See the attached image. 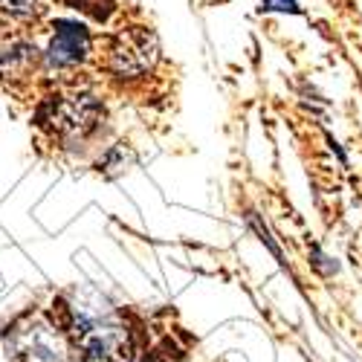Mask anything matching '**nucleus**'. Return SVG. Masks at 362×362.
I'll list each match as a JSON object with an SVG mask.
<instances>
[{
  "label": "nucleus",
  "instance_id": "f257e3e1",
  "mask_svg": "<svg viewBox=\"0 0 362 362\" xmlns=\"http://www.w3.org/2000/svg\"><path fill=\"white\" fill-rule=\"evenodd\" d=\"M154 52H157V44L148 29H128V33H122L113 44V52H110L113 70L125 73V76H136L151 67Z\"/></svg>",
  "mask_w": 362,
  "mask_h": 362
},
{
  "label": "nucleus",
  "instance_id": "f03ea898",
  "mask_svg": "<svg viewBox=\"0 0 362 362\" xmlns=\"http://www.w3.org/2000/svg\"><path fill=\"white\" fill-rule=\"evenodd\" d=\"M90 49V35L78 21H58L55 35L49 44V62L55 67H70L78 64Z\"/></svg>",
  "mask_w": 362,
  "mask_h": 362
},
{
  "label": "nucleus",
  "instance_id": "7ed1b4c3",
  "mask_svg": "<svg viewBox=\"0 0 362 362\" xmlns=\"http://www.w3.org/2000/svg\"><path fill=\"white\" fill-rule=\"evenodd\" d=\"M52 122L64 134H87L99 119V105L90 96H70L62 102H52Z\"/></svg>",
  "mask_w": 362,
  "mask_h": 362
},
{
  "label": "nucleus",
  "instance_id": "20e7f679",
  "mask_svg": "<svg viewBox=\"0 0 362 362\" xmlns=\"http://www.w3.org/2000/svg\"><path fill=\"white\" fill-rule=\"evenodd\" d=\"M81 362H134V342L125 330H107L84 345Z\"/></svg>",
  "mask_w": 362,
  "mask_h": 362
},
{
  "label": "nucleus",
  "instance_id": "39448f33",
  "mask_svg": "<svg viewBox=\"0 0 362 362\" xmlns=\"http://www.w3.org/2000/svg\"><path fill=\"white\" fill-rule=\"evenodd\" d=\"M0 9L12 18H33L41 12V0H0Z\"/></svg>",
  "mask_w": 362,
  "mask_h": 362
},
{
  "label": "nucleus",
  "instance_id": "423d86ee",
  "mask_svg": "<svg viewBox=\"0 0 362 362\" xmlns=\"http://www.w3.org/2000/svg\"><path fill=\"white\" fill-rule=\"evenodd\" d=\"M264 6L279 12H296V0H264Z\"/></svg>",
  "mask_w": 362,
  "mask_h": 362
}]
</instances>
